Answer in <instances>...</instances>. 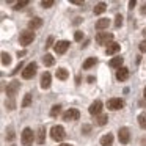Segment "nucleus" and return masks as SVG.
<instances>
[{
  "label": "nucleus",
  "mask_w": 146,
  "mask_h": 146,
  "mask_svg": "<svg viewBox=\"0 0 146 146\" xmlns=\"http://www.w3.org/2000/svg\"><path fill=\"white\" fill-rule=\"evenodd\" d=\"M64 137H66V133H64L63 126H54L50 129V138L54 141H61V140H64Z\"/></svg>",
  "instance_id": "f257e3e1"
},
{
  "label": "nucleus",
  "mask_w": 146,
  "mask_h": 146,
  "mask_svg": "<svg viewBox=\"0 0 146 146\" xmlns=\"http://www.w3.org/2000/svg\"><path fill=\"white\" fill-rule=\"evenodd\" d=\"M33 39H35V33H33V30H24V32H21L19 42L22 46H29L30 42H33Z\"/></svg>",
  "instance_id": "f03ea898"
},
{
  "label": "nucleus",
  "mask_w": 146,
  "mask_h": 146,
  "mask_svg": "<svg viewBox=\"0 0 146 146\" xmlns=\"http://www.w3.org/2000/svg\"><path fill=\"white\" fill-rule=\"evenodd\" d=\"M33 141H35V133L30 127H25L22 130V145L24 146H32Z\"/></svg>",
  "instance_id": "7ed1b4c3"
},
{
  "label": "nucleus",
  "mask_w": 146,
  "mask_h": 146,
  "mask_svg": "<svg viewBox=\"0 0 146 146\" xmlns=\"http://www.w3.org/2000/svg\"><path fill=\"white\" fill-rule=\"evenodd\" d=\"M36 69H38V64L33 61V63H29L25 68H24V71H22V77L25 80H29V79H32V77H35V74H36Z\"/></svg>",
  "instance_id": "20e7f679"
},
{
  "label": "nucleus",
  "mask_w": 146,
  "mask_h": 146,
  "mask_svg": "<svg viewBox=\"0 0 146 146\" xmlns=\"http://www.w3.org/2000/svg\"><path fill=\"white\" fill-rule=\"evenodd\" d=\"M113 39V35L111 33H98L96 35V42L99 46H108Z\"/></svg>",
  "instance_id": "39448f33"
},
{
  "label": "nucleus",
  "mask_w": 146,
  "mask_h": 146,
  "mask_svg": "<svg viewBox=\"0 0 146 146\" xmlns=\"http://www.w3.org/2000/svg\"><path fill=\"white\" fill-rule=\"evenodd\" d=\"M80 118V113L77 108H69L68 111H64L63 113V119L68 121V123H71V121H77Z\"/></svg>",
  "instance_id": "423d86ee"
},
{
  "label": "nucleus",
  "mask_w": 146,
  "mask_h": 146,
  "mask_svg": "<svg viewBox=\"0 0 146 146\" xmlns=\"http://www.w3.org/2000/svg\"><path fill=\"white\" fill-rule=\"evenodd\" d=\"M19 86H21V83L17 82V80H13V82L8 83V86H7V96H8V98H10V99H14V96H16Z\"/></svg>",
  "instance_id": "0eeeda50"
},
{
  "label": "nucleus",
  "mask_w": 146,
  "mask_h": 146,
  "mask_svg": "<svg viewBox=\"0 0 146 146\" xmlns=\"http://www.w3.org/2000/svg\"><path fill=\"white\" fill-rule=\"evenodd\" d=\"M118 138H119V143H123V145H127V143L130 141V132L127 127H121L119 130H118Z\"/></svg>",
  "instance_id": "6e6552de"
},
{
  "label": "nucleus",
  "mask_w": 146,
  "mask_h": 146,
  "mask_svg": "<svg viewBox=\"0 0 146 146\" xmlns=\"http://www.w3.org/2000/svg\"><path fill=\"white\" fill-rule=\"evenodd\" d=\"M107 107L110 108V110H121V108L124 107V102L118 98H111L107 101Z\"/></svg>",
  "instance_id": "1a4fd4ad"
},
{
  "label": "nucleus",
  "mask_w": 146,
  "mask_h": 146,
  "mask_svg": "<svg viewBox=\"0 0 146 146\" xmlns=\"http://www.w3.org/2000/svg\"><path fill=\"white\" fill-rule=\"evenodd\" d=\"M68 47H69V41H58V42H55V46H54L55 54H58V55H63L64 52L68 50Z\"/></svg>",
  "instance_id": "9d476101"
},
{
  "label": "nucleus",
  "mask_w": 146,
  "mask_h": 146,
  "mask_svg": "<svg viewBox=\"0 0 146 146\" xmlns=\"http://www.w3.org/2000/svg\"><path fill=\"white\" fill-rule=\"evenodd\" d=\"M101 110H102V102L99 101H94L91 105H90V108H88V111H90V115H94V116H99L101 115Z\"/></svg>",
  "instance_id": "9b49d317"
},
{
  "label": "nucleus",
  "mask_w": 146,
  "mask_h": 146,
  "mask_svg": "<svg viewBox=\"0 0 146 146\" xmlns=\"http://www.w3.org/2000/svg\"><path fill=\"white\" fill-rule=\"evenodd\" d=\"M50 83H52V77L49 72H44L41 76V88L42 90H49L50 88Z\"/></svg>",
  "instance_id": "f8f14e48"
},
{
  "label": "nucleus",
  "mask_w": 146,
  "mask_h": 146,
  "mask_svg": "<svg viewBox=\"0 0 146 146\" xmlns=\"http://www.w3.org/2000/svg\"><path fill=\"white\" fill-rule=\"evenodd\" d=\"M129 79V69L127 68H121V69L116 71V80H119V82H124V80Z\"/></svg>",
  "instance_id": "ddd939ff"
},
{
  "label": "nucleus",
  "mask_w": 146,
  "mask_h": 146,
  "mask_svg": "<svg viewBox=\"0 0 146 146\" xmlns=\"http://www.w3.org/2000/svg\"><path fill=\"white\" fill-rule=\"evenodd\" d=\"M119 49H121V46L118 44V42H110V44L107 46V49H105V54L107 55H115V54L119 52Z\"/></svg>",
  "instance_id": "4468645a"
},
{
  "label": "nucleus",
  "mask_w": 146,
  "mask_h": 146,
  "mask_svg": "<svg viewBox=\"0 0 146 146\" xmlns=\"http://www.w3.org/2000/svg\"><path fill=\"white\" fill-rule=\"evenodd\" d=\"M42 25V19L41 17H32L29 22V30H36Z\"/></svg>",
  "instance_id": "2eb2a0df"
},
{
  "label": "nucleus",
  "mask_w": 146,
  "mask_h": 146,
  "mask_svg": "<svg viewBox=\"0 0 146 146\" xmlns=\"http://www.w3.org/2000/svg\"><path fill=\"white\" fill-rule=\"evenodd\" d=\"M113 145V133H105L101 137V146H111Z\"/></svg>",
  "instance_id": "dca6fc26"
},
{
  "label": "nucleus",
  "mask_w": 146,
  "mask_h": 146,
  "mask_svg": "<svg viewBox=\"0 0 146 146\" xmlns=\"http://www.w3.org/2000/svg\"><path fill=\"white\" fill-rule=\"evenodd\" d=\"M36 141H38L39 145H44V141H46V127H44V126H39V129H38V137H36Z\"/></svg>",
  "instance_id": "f3484780"
},
{
  "label": "nucleus",
  "mask_w": 146,
  "mask_h": 146,
  "mask_svg": "<svg viewBox=\"0 0 146 146\" xmlns=\"http://www.w3.org/2000/svg\"><path fill=\"white\" fill-rule=\"evenodd\" d=\"M108 25H110V19L102 17V19H99L98 22H96V30H104V29H107Z\"/></svg>",
  "instance_id": "a211bd4d"
},
{
  "label": "nucleus",
  "mask_w": 146,
  "mask_h": 146,
  "mask_svg": "<svg viewBox=\"0 0 146 146\" xmlns=\"http://www.w3.org/2000/svg\"><path fill=\"white\" fill-rule=\"evenodd\" d=\"M123 61H124L123 57H115L113 60L110 61V68H116V69H121V68H123Z\"/></svg>",
  "instance_id": "6ab92c4d"
},
{
  "label": "nucleus",
  "mask_w": 146,
  "mask_h": 146,
  "mask_svg": "<svg viewBox=\"0 0 146 146\" xmlns=\"http://www.w3.org/2000/svg\"><path fill=\"white\" fill-rule=\"evenodd\" d=\"M105 10H107V5H105L104 2H101V3H98V5L94 7V10H93V13H94V14H102Z\"/></svg>",
  "instance_id": "aec40b11"
},
{
  "label": "nucleus",
  "mask_w": 146,
  "mask_h": 146,
  "mask_svg": "<svg viewBox=\"0 0 146 146\" xmlns=\"http://www.w3.org/2000/svg\"><path fill=\"white\" fill-rule=\"evenodd\" d=\"M137 121H138L140 127L146 130V111H143V113H140V115H138V118H137Z\"/></svg>",
  "instance_id": "412c9836"
},
{
  "label": "nucleus",
  "mask_w": 146,
  "mask_h": 146,
  "mask_svg": "<svg viewBox=\"0 0 146 146\" xmlns=\"http://www.w3.org/2000/svg\"><path fill=\"white\" fill-rule=\"evenodd\" d=\"M98 63V58H94V57H90L88 60L83 63V69H90V68H93L94 64Z\"/></svg>",
  "instance_id": "4be33fe9"
},
{
  "label": "nucleus",
  "mask_w": 146,
  "mask_h": 146,
  "mask_svg": "<svg viewBox=\"0 0 146 146\" xmlns=\"http://www.w3.org/2000/svg\"><path fill=\"white\" fill-rule=\"evenodd\" d=\"M108 121V115H99V116H96V124L98 126H104V124H107Z\"/></svg>",
  "instance_id": "5701e85b"
},
{
  "label": "nucleus",
  "mask_w": 146,
  "mask_h": 146,
  "mask_svg": "<svg viewBox=\"0 0 146 146\" xmlns=\"http://www.w3.org/2000/svg\"><path fill=\"white\" fill-rule=\"evenodd\" d=\"M68 77H69V74H68V71L64 69V68H60V69L57 71V79H60V80H66Z\"/></svg>",
  "instance_id": "b1692460"
},
{
  "label": "nucleus",
  "mask_w": 146,
  "mask_h": 146,
  "mask_svg": "<svg viewBox=\"0 0 146 146\" xmlns=\"http://www.w3.org/2000/svg\"><path fill=\"white\" fill-rule=\"evenodd\" d=\"M42 61H44V64H46V66H54V64H55V58L52 57L50 54L44 55V58H42Z\"/></svg>",
  "instance_id": "393cba45"
},
{
  "label": "nucleus",
  "mask_w": 146,
  "mask_h": 146,
  "mask_svg": "<svg viewBox=\"0 0 146 146\" xmlns=\"http://www.w3.org/2000/svg\"><path fill=\"white\" fill-rule=\"evenodd\" d=\"M11 63V57L10 54H7V52H2V64L3 66H7V64Z\"/></svg>",
  "instance_id": "a878e982"
},
{
  "label": "nucleus",
  "mask_w": 146,
  "mask_h": 146,
  "mask_svg": "<svg viewBox=\"0 0 146 146\" xmlns=\"http://www.w3.org/2000/svg\"><path fill=\"white\" fill-rule=\"evenodd\" d=\"M32 104V94H30V93H27L25 94V98H24V101H22V104H21V107H29V105Z\"/></svg>",
  "instance_id": "bb28decb"
},
{
  "label": "nucleus",
  "mask_w": 146,
  "mask_h": 146,
  "mask_svg": "<svg viewBox=\"0 0 146 146\" xmlns=\"http://www.w3.org/2000/svg\"><path fill=\"white\" fill-rule=\"evenodd\" d=\"M60 111H61V105H54V107H52V110H50V116L52 118L58 116V115H60Z\"/></svg>",
  "instance_id": "cd10ccee"
},
{
  "label": "nucleus",
  "mask_w": 146,
  "mask_h": 146,
  "mask_svg": "<svg viewBox=\"0 0 146 146\" xmlns=\"http://www.w3.org/2000/svg\"><path fill=\"white\" fill-rule=\"evenodd\" d=\"M121 25H123V16H121V14H116V17H115V27L119 29Z\"/></svg>",
  "instance_id": "c85d7f7f"
},
{
  "label": "nucleus",
  "mask_w": 146,
  "mask_h": 146,
  "mask_svg": "<svg viewBox=\"0 0 146 146\" xmlns=\"http://www.w3.org/2000/svg\"><path fill=\"white\" fill-rule=\"evenodd\" d=\"M41 5H42V8H50L55 5V2L54 0H44V2H41Z\"/></svg>",
  "instance_id": "c756f323"
},
{
  "label": "nucleus",
  "mask_w": 146,
  "mask_h": 146,
  "mask_svg": "<svg viewBox=\"0 0 146 146\" xmlns=\"http://www.w3.org/2000/svg\"><path fill=\"white\" fill-rule=\"evenodd\" d=\"M27 5H29V0H24V2H19V3H16V5H14V10H21V8L27 7Z\"/></svg>",
  "instance_id": "7c9ffc66"
},
{
  "label": "nucleus",
  "mask_w": 146,
  "mask_h": 146,
  "mask_svg": "<svg viewBox=\"0 0 146 146\" xmlns=\"http://www.w3.org/2000/svg\"><path fill=\"white\" fill-rule=\"evenodd\" d=\"M82 38H83V32H76L74 33V39H76V41H82Z\"/></svg>",
  "instance_id": "2f4dec72"
},
{
  "label": "nucleus",
  "mask_w": 146,
  "mask_h": 146,
  "mask_svg": "<svg viewBox=\"0 0 146 146\" xmlns=\"http://www.w3.org/2000/svg\"><path fill=\"white\" fill-rule=\"evenodd\" d=\"M7 138L10 140V141H11V140H14V132H13V129H11V127H10V129H8V133H7Z\"/></svg>",
  "instance_id": "473e14b6"
},
{
  "label": "nucleus",
  "mask_w": 146,
  "mask_h": 146,
  "mask_svg": "<svg viewBox=\"0 0 146 146\" xmlns=\"http://www.w3.org/2000/svg\"><path fill=\"white\" fill-rule=\"evenodd\" d=\"M54 36H49V39H47V42H46V49H49V47H52V44H54Z\"/></svg>",
  "instance_id": "72a5a7b5"
},
{
  "label": "nucleus",
  "mask_w": 146,
  "mask_h": 146,
  "mask_svg": "<svg viewBox=\"0 0 146 146\" xmlns=\"http://www.w3.org/2000/svg\"><path fill=\"white\" fill-rule=\"evenodd\" d=\"M90 130H91V126H90V124H83L82 132H83V133H90Z\"/></svg>",
  "instance_id": "f704fd0d"
},
{
  "label": "nucleus",
  "mask_w": 146,
  "mask_h": 146,
  "mask_svg": "<svg viewBox=\"0 0 146 146\" xmlns=\"http://www.w3.org/2000/svg\"><path fill=\"white\" fill-rule=\"evenodd\" d=\"M22 66H24V63H22V61H21V63L17 64L16 68H14V71H11V74H16V72H19V71L22 69Z\"/></svg>",
  "instance_id": "c9c22d12"
},
{
  "label": "nucleus",
  "mask_w": 146,
  "mask_h": 146,
  "mask_svg": "<svg viewBox=\"0 0 146 146\" xmlns=\"http://www.w3.org/2000/svg\"><path fill=\"white\" fill-rule=\"evenodd\" d=\"M7 107H10V110H14V107H16L14 105V99H10V102L7 101Z\"/></svg>",
  "instance_id": "e433bc0d"
},
{
  "label": "nucleus",
  "mask_w": 146,
  "mask_h": 146,
  "mask_svg": "<svg viewBox=\"0 0 146 146\" xmlns=\"http://www.w3.org/2000/svg\"><path fill=\"white\" fill-rule=\"evenodd\" d=\"M140 50H141V52H145V54H146V39H145V41H141V42H140Z\"/></svg>",
  "instance_id": "4c0bfd02"
},
{
  "label": "nucleus",
  "mask_w": 146,
  "mask_h": 146,
  "mask_svg": "<svg viewBox=\"0 0 146 146\" xmlns=\"http://www.w3.org/2000/svg\"><path fill=\"white\" fill-rule=\"evenodd\" d=\"M71 3H74V5H80V7H83V2H79V0H71Z\"/></svg>",
  "instance_id": "58836bf2"
},
{
  "label": "nucleus",
  "mask_w": 146,
  "mask_h": 146,
  "mask_svg": "<svg viewBox=\"0 0 146 146\" xmlns=\"http://www.w3.org/2000/svg\"><path fill=\"white\" fill-rule=\"evenodd\" d=\"M140 13H141V14H146V3H143V7L140 8Z\"/></svg>",
  "instance_id": "ea45409f"
},
{
  "label": "nucleus",
  "mask_w": 146,
  "mask_h": 146,
  "mask_svg": "<svg viewBox=\"0 0 146 146\" xmlns=\"http://www.w3.org/2000/svg\"><path fill=\"white\" fill-rule=\"evenodd\" d=\"M80 22H82V17H76V19H74V25H79Z\"/></svg>",
  "instance_id": "a19ab883"
},
{
  "label": "nucleus",
  "mask_w": 146,
  "mask_h": 146,
  "mask_svg": "<svg viewBox=\"0 0 146 146\" xmlns=\"http://www.w3.org/2000/svg\"><path fill=\"white\" fill-rule=\"evenodd\" d=\"M135 5H137V2H135V0H130V2H129V7H130V10H132V8L135 7Z\"/></svg>",
  "instance_id": "79ce46f5"
},
{
  "label": "nucleus",
  "mask_w": 146,
  "mask_h": 146,
  "mask_svg": "<svg viewBox=\"0 0 146 146\" xmlns=\"http://www.w3.org/2000/svg\"><path fill=\"white\" fill-rule=\"evenodd\" d=\"M24 55H25V50H22V52H17V57H24Z\"/></svg>",
  "instance_id": "37998d69"
},
{
  "label": "nucleus",
  "mask_w": 146,
  "mask_h": 146,
  "mask_svg": "<svg viewBox=\"0 0 146 146\" xmlns=\"http://www.w3.org/2000/svg\"><path fill=\"white\" fill-rule=\"evenodd\" d=\"M86 80H88V82L91 83V82H94V77H93V76H90V77H88V79H86Z\"/></svg>",
  "instance_id": "c03bdc74"
},
{
  "label": "nucleus",
  "mask_w": 146,
  "mask_h": 146,
  "mask_svg": "<svg viewBox=\"0 0 146 146\" xmlns=\"http://www.w3.org/2000/svg\"><path fill=\"white\" fill-rule=\"evenodd\" d=\"M58 146H72V145H69V143H61V145H58Z\"/></svg>",
  "instance_id": "a18cd8bd"
},
{
  "label": "nucleus",
  "mask_w": 146,
  "mask_h": 146,
  "mask_svg": "<svg viewBox=\"0 0 146 146\" xmlns=\"http://www.w3.org/2000/svg\"><path fill=\"white\" fill-rule=\"evenodd\" d=\"M141 145H143V146H146V138H143V140H141Z\"/></svg>",
  "instance_id": "49530a36"
},
{
  "label": "nucleus",
  "mask_w": 146,
  "mask_h": 146,
  "mask_svg": "<svg viewBox=\"0 0 146 146\" xmlns=\"http://www.w3.org/2000/svg\"><path fill=\"white\" fill-rule=\"evenodd\" d=\"M143 35H145V36H146V29H145V30H143Z\"/></svg>",
  "instance_id": "de8ad7c7"
},
{
  "label": "nucleus",
  "mask_w": 146,
  "mask_h": 146,
  "mask_svg": "<svg viewBox=\"0 0 146 146\" xmlns=\"http://www.w3.org/2000/svg\"><path fill=\"white\" fill-rule=\"evenodd\" d=\"M145 99H146V88H145Z\"/></svg>",
  "instance_id": "09e8293b"
}]
</instances>
